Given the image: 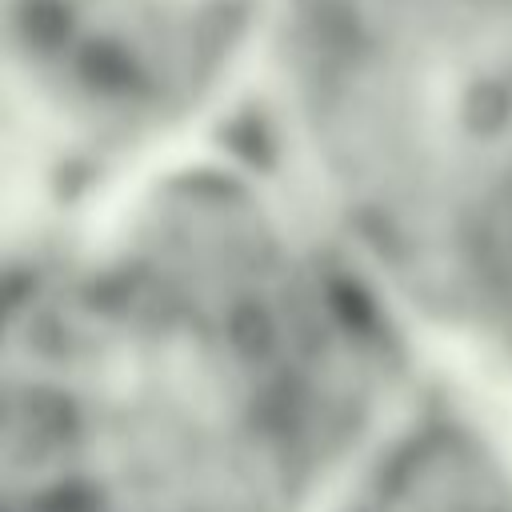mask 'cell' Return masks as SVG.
Here are the masks:
<instances>
[{
    "mask_svg": "<svg viewBox=\"0 0 512 512\" xmlns=\"http://www.w3.org/2000/svg\"><path fill=\"white\" fill-rule=\"evenodd\" d=\"M392 300L288 196L156 176L8 272V512H320L408 400Z\"/></svg>",
    "mask_w": 512,
    "mask_h": 512,
    "instance_id": "obj_1",
    "label": "cell"
},
{
    "mask_svg": "<svg viewBox=\"0 0 512 512\" xmlns=\"http://www.w3.org/2000/svg\"><path fill=\"white\" fill-rule=\"evenodd\" d=\"M284 140L392 304L512 348V0H276Z\"/></svg>",
    "mask_w": 512,
    "mask_h": 512,
    "instance_id": "obj_2",
    "label": "cell"
},
{
    "mask_svg": "<svg viewBox=\"0 0 512 512\" xmlns=\"http://www.w3.org/2000/svg\"><path fill=\"white\" fill-rule=\"evenodd\" d=\"M320 512H512V456L472 412L408 396Z\"/></svg>",
    "mask_w": 512,
    "mask_h": 512,
    "instance_id": "obj_4",
    "label": "cell"
},
{
    "mask_svg": "<svg viewBox=\"0 0 512 512\" xmlns=\"http://www.w3.org/2000/svg\"><path fill=\"white\" fill-rule=\"evenodd\" d=\"M276 0H8V84L40 140L120 160L196 120Z\"/></svg>",
    "mask_w": 512,
    "mask_h": 512,
    "instance_id": "obj_3",
    "label": "cell"
},
{
    "mask_svg": "<svg viewBox=\"0 0 512 512\" xmlns=\"http://www.w3.org/2000/svg\"><path fill=\"white\" fill-rule=\"evenodd\" d=\"M4 512H8V508H4Z\"/></svg>",
    "mask_w": 512,
    "mask_h": 512,
    "instance_id": "obj_5",
    "label": "cell"
}]
</instances>
